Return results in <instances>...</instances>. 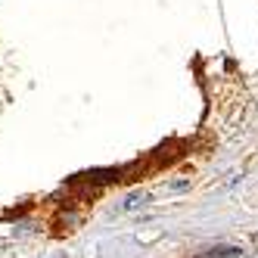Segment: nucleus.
Listing matches in <instances>:
<instances>
[{
  "mask_svg": "<svg viewBox=\"0 0 258 258\" xmlns=\"http://www.w3.org/2000/svg\"><path fill=\"white\" fill-rule=\"evenodd\" d=\"M75 180H84V183H115V180H121V168H94V171L78 174Z\"/></svg>",
  "mask_w": 258,
  "mask_h": 258,
  "instance_id": "1",
  "label": "nucleus"
},
{
  "mask_svg": "<svg viewBox=\"0 0 258 258\" xmlns=\"http://www.w3.org/2000/svg\"><path fill=\"white\" fill-rule=\"evenodd\" d=\"M140 206H146V193H140V190L131 193V196L121 202V209H124V212H134V209H140Z\"/></svg>",
  "mask_w": 258,
  "mask_h": 258,
  "instance_id": "2",
  "label": "nucleus"
},
{
  "mask_svg": "<svg viewBox=\"0 0 258 258\" xmlns=\"http://www.w3.org/2000/svg\"><path fill=\"white\" fill-rule=\"evenodd\" d=\"M13 230H16V236L34 233V230H38V221H31V218H22V221H16V224H13Z\"/></svg>",
  "mask_w": 258,
  "mask_h": 258,
  "instance_id": "3",
  "label": "nucleus"
},
{
  "mask_svg": "<svg viewBox=\"0 0 258 258\" xmlns=\"http://www.w3.org/2000/svg\"><path fill=\"white\" fill-rule=\"evenodd\" d=\"M59 224L78 227V224H81V212H59Z\"/></svg>",
  "mask_w": 258,
  "mask_h": 258,
  "instance_id": "4",
  "label": "nucleus"
},
{
  "mask_svg": "<svg viewBox=\"0 0 258 258\" xmlns=\"http://www.w3.org/2000/svg\"><path fill=\"white\" fill-rule=\"evenodd\" d=\"M165 190H171V193H183V190H190V180H168V183H165Z\"/></svg>",
  "mask_w": 258,
  "mask_h": 258,
  "instance_id": "5",
  "label": "nucleus"
},
{
  "mask_svg": "<svg viewBox=\"0 0 258 258\" xmlns=\"http://www.w3.org/2000/svg\"><path fill=\"white\" fill-rule=\"evenodd\" d=\"M4 246H7V243H4V239H0V249H4Z\"/></svg>",
  "mask_w": 258,
  "mask_h": 258,
  "instance_id": "6",
  "label": "nucleus"
},
{
  "mask_svg": "<svg viewBox=\"0 0 258 258\" xmlns=\"http://www.w3.org/2000/svg\"><path fill=\"white\" fill-rule=\"evenodd\" d=\"M53 258H59V255H53Z\"/></svg>",
  "mask_w": 258,
  "mask_h": 258,
  "instance_id": "7",
  "label": "nucleus"
}]
</instances>
